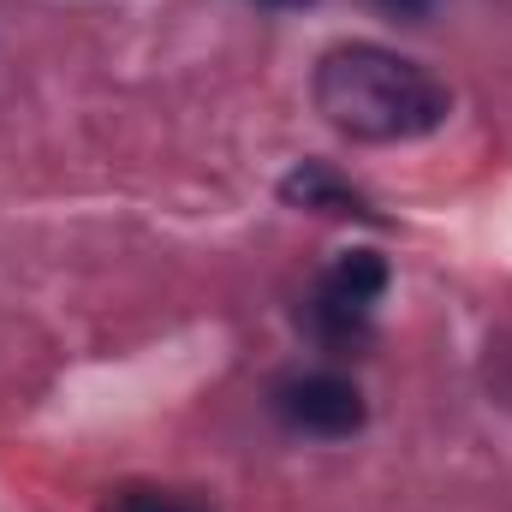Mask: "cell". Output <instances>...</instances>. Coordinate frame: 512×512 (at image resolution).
<instances>
[{
    "mask_svg": "<svg viewBox=\"0 0 512 512\" xmlns=\"http://www.w3.org/2000/svg\"><path fill=\"white\" fill-rule=\"evenodd\" d=\"M435 6H441V0H376V12L393 18V24H423Z\"/></svg>",
    "mask_w": 512,
    "mask_h": 512,
    "instance_id": "cell-7",
    "label": "cell"
},
{
    "mask_svg": "<svg viewBox=\"0 0 512 512\" xmlns=\"http://www.w3.org/2000/svg\"><path fill=\"white\" fill-rule=\"evenodd\" d=\"M280 197H286L292 209H310V215H334V221H364V227H376V221H382L358 185H346L340 173H328V167H316V161L292 167V173L280 179Z\"/></svg>",
    "mask_w": 512,
    "mask_h": 512,
    "instance_id": "cell-3",
    "label": "cell"
},
{
    "mask_svg": "<svg viewBox=\"0 0 512 512\" xmlns=\"http://www.w3.org/2000/svg\"><path fill=\"white\" fill-rule=\"evenodd\" d=\"M304 328H310L328 352H358V346H370V334H376V310H352V304H340V298H328V292H310Z\"/></svg>",
    "mask_w": 512,
    "mask_h": 512,
    "instance_id": "cell-4",
    "label": "cell"
},
{
    "mask_svg": "<svg viewBox=\"0 0 512 512\" xmlns=\"http://www.w3.org/2000/svg\"><path fill=\"white\" fill-rule=\"evenodd\" d=\"M316 292H328V298H340V304H352V310H376L387 292V262L376 251H352L340 256L328 274H322V286Z\"/></svg>",
    "mask_w": 512,
    "mask_h": 512,
    "instance_id": "cell-5",
    "label": "cell"
},
{
    "mask_svg": "<svg viewBox=\"0 0 512 512\" xmlns=\"http://www.w3.org/2000/svg\"><path fill=\"white\" fill-rule=\"evenodd\" d=\"M316 114L352 143H417L453 114L447 84L382 42H340L310 72Z\"/></svg>",
    "mask_w": 512,
    "mask_h": 512,
    "instance_id": "cell-1",
    "label": "cell"
},
{
    "mask_svg": "<svg viewBox=\"0 0 512 512\" xmlns=\"http://www.w3.org/2000/svg\"><path fill=\"white\" fill-rule=\"evenodd\" d=\"M256 6H274V12H298V6H316V0H256Z\"/></svg>",
    "mask_w": 512,
    "mask_h": 512,
    "instance_id": "cell-8",
    "label": "cell"
},
{
    "mask_svg": "<svg viewBox=\"0 0 512 512\" xmlns=\"http://www.w3.org/2000/svg\"><path fill=\"white\" fill-rule=\"evenodd\" d=\"M96 512H209L203 501L179 495V489H155V483H126V489H108Z\"/></svg>",
    "mask_w": 512,
    "mask_h": 512,
    "instance_id": "cell-6",
    "label": "cell"
},
{
    "mask_svg": "<svg viewBox=\"0 0 512 512\" xmlns=\"http://www.w3.org/2000/svg\"><path fill=\"white\" fill-rule=\"evenodd\" d=\"M274 417L292 429V435H310V441H346L364 429L370 405L352 376L340 370H292L286 382H274Z\"/></svg>",
    "mask_w": 512,
    "mask_h": 512,
    "instance_id": "cell-2",
    "label": "cell"
}]
</instances>
